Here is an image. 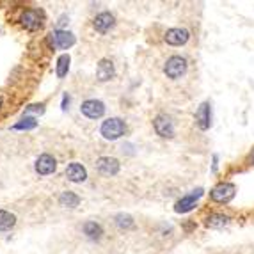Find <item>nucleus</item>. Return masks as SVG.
I'll list each match as a JSON object with an SVG mask.
<instances>
[{
  "mask_svg": "<svg viewBox=\"0 0 254 254\" xmlns=\"http://www.w3.org/2000/svg\"><path fill=\"white\" fill-rule=\"evenodd\" d=\"M20 25L29 32H37L45 25V13L43 9H36V7H29L23 9L18 18Z\"/></svg>",
  "mask_w": 254,
  "mask_h": 254,
  "instance_id": "f257e3e1",
  "label": "nucleus"
},
{
  "mask_svg": "<svg viewBox=\"0 0 254 254\" xmlns=\"http://www.w3.org/2000/svg\"><path fill=\"white\" fill-rule=\"evenodd\" d=\"M126 132V125L125 121L121 117H109L102 123V128H100V134L107 141H117L119 137H123Z\"/></svg>",
  "mask_w": 254,
  "mask_h": 254,
  "instance_id": "f03ea898",
  "label": "nucleus"
},
{
  "mask_svg": "<svg viewBox=\"0 0 254 254\" xmlns=\"http://www.w3.org/2000/svg\"><path fill=\"white\" fill-rule=\"evenodd\" d=\"M187 68H188L187 59L181 57V55H173V57L167 59V63L164 66V73L167 78L176 80V78H180V76H183L187 73Z\"/></svg>",
  "mask_w": 254,
  "mask_h": 254,
  "instance_id": "7ed1b4c3",
  "label": "nucleus"
},
{
  "mask_svg": "<svg viewBox=\"0 0 254 254\" xmlns=\"http://www.w3.org/2000/svg\"><path fill=\"white\" fill-rule=\"evenodd\" d=\"M75 34L73 32H68L64 31V29H61V31H54L50 32L48 36V43L52 48H57V50H68L72 48L73 45H75Z\"/></svg>",
  "mask_w": 254,
  "mask_h": 254,
  "instance_id": "20e7f679",
  "label": "nucleus"
},
{
  "mask_svg": "<svg viewBox=\"0 0 254 254\" xmlns=\"http://www.w3.org/2000/svg\"><path fill=\"white\" fill-rule=\"evenodd\" d=\"M235 194H236V187L233 183H227V181L218 183V185H215L210 190V197L215 203H229L235 197Z\"/></svg>",
  "mask_w": 254,
  "mask_h": 254,
  "instance_id": "39448f33",
  "label": "nucleus"
},
{
  "mask_svg": "<svg viewBox=\"0 0 254 254\" xmlns=\"http://www.w3.org/2000/svg\"><path fill=\"white\" fill-rule=\"evenodd\" d=\"M203 192H205L203 188H196V190H192L190 194L183 196L181 199L176 203V206H174V212H176V214H187V212H190V210L197 205V201L201 199Z\"/></svg>",
  "mask_w": 254,
  "mask_h": 254,
  "instance_id": "423d86ee",
  "label": "nucleus"
},
{
  "mask_svg": "<svg viewBox=\"0 0 254 254\" xmlns=\"http://www.w3.org/2000/svg\"><path fill=\"white\" fill-rule=\"evenodd\" d=\"M153 128H155L156 134L160 135V137H164V139L174 137L173 121H171L169 116H165V114H158V116L153 119Z\"/></svg>",
  "mask_w": 254,
  "mask_h": 254,
  "instance_id": "0eeeda50",
  "label": "nucleus"
},
{
  "mask_svg": "<svg viewBox=\"0 0 254 254\" xmlns=\"http://www.w3.org/2000/svg\"><path fill=\"white\" fill-rule=\"evenodd\" d=\"M80 112L89 119H100L105 114V103L100 102V100H85L82 103Z\"/></svg>",
  "mask_w": 254,
  "mask_h": 254,
  "instance_id": "6e6552de",
  "label": "nucleus"
},
{
  "mask_svg": "<svg viewBox=\"0 0 254 254\" xmlns=\"http://www.w3.org/2000/svg\"><path fill=\"white\" fill-rule=\"evenodd\" d=\"M164 39H165V43L171 45V46H181L190 39V32H188L187 29L174 27V29H169V31L165 32Z\"/></svg>",
  "mask_w": 254,
  "mask_h": 254,
  "instance_id": "1a4fd4ad",
  "label": "nucleus"
},
{
  "mask_svg": "<svg viewBox=\"0 0 254 254\" xmlns=\"http://www.w3.org/2000/svg\"><path fill=\"white\" fill-rule=\"evenodd\" d=\"M96 169L100 171L102 174H105V176H116L117 173H119V160L117 158H114V156H102V158H98L96 160Z\"/></svg>",
  "mask_w": 254,
  "mask_h": 254,
  "instance_id": "9d476101",
  "label": "nucleus"
},
{
  "mask_svg": "<svg viewBox=\"0 0 254 254\" xmlns=\"http://www.w3.org/2000/svg\"><path fill=\"white\" fill-rule=\"evenodd\" d=\"M57 169V160L54 156L48 155V153H43V155L37 156L36 160V173L41 174V176H48V174L55 173Z\"/></svg>",
  "mask_w": 254,
  "mask_h": 254,
  "instance_id": "9b49d317",
  "label": "nucleus"
},
{
  "mask_svg": "<svg viewBox=\"0 0 254 254\" xmlns=\"http://www.w3.org/2000/svg\"><path fill=\"white\" fill-rule=\"evenodd\" d=\"M196 125L199 130H208L212 126V105L208 102H203L196 112Z\"/></svg>",
  "mask_w": 254,
  "mask_h": 254,
  "instance_id": "f8f14e48",
  "label": "nucleus"
},
{
  "mask_svg": "<svg viewBox=\"0 0 254 254\" xmlns=\"http://www.w3.org/2000/svg\"><path fill=\"white\" fill-rule=\"evenodd\" d=\"M116 25V18H114V14L112 13H100V14H96L94 16V20H93V27H94V31H98V32H102V34H105V32H109L112 27Z\"/></svg>",
  "mask_w": 254,
  "mask_h": 254,
  "instance_id": "ddd939ff",
  "label": "nucleus"
},
{
  "mask_svg": "<svg viewBox=\"0 0 254 254\" xmlns=\"http://www.w3.org/2000/svg\"><path fill=\"white\" fill-rule=\"evenodd\" d=\"M116 75V68H114V63L110 59H102L98 63V68H96V78L100 82H109L114 78Z\"/></svg>",
  "mask_w": 254,
  "mask_h": 254,
  "instance_id": "4468645a",
  "label": "nucleus"
},
{
  "mask_svg": "<svg viewBox=\"0 0 254 254\" xmlns=\"http://www.w3.org/2000/svg\"><path fill=\"white\" fill-rule=\"evenodd\" d=\"M66 178L73 183H82L87 180V171L82 164L78 162H72V164H68L66 167Z\"/></svg>",
  "mask_w": 254,
  "mask_h": 254,
  "instance_id": "2eb2a0df",
  "label": "nucleus"
},
{
  "mask_svg": "<svg viewBox=\"0 0 254 254\" xmlns=\"http://www.w3.org/2000/svg\"><path fill=\"white\" fill-rule=\"evenodd\" d=\"M84 235L91 240H100L103 236V227L102 224L94 222V220H89V222L84 224Z\"/></svg>",
  "mask_w": 254,
  "mask_h": 254,
  "instance_id": "dca6fc26",
  "label": "nucleus"
},
{
  "mask_svg": "<svg viewBox=\"0 0 254 254\" xmlns=\"http://www.w3.org/2000/svg\"><path fill=\"white\" fill-rule=\"evenodd\" d=\"M14 224H16V215L7 210H0V231H9Z\"/></svg>",
  "mask_w": 254,
  "mask_h": 254,
  "instance_id": "f3484780",
  "label": "nucleus"
},
{
  "mask_svg": "<svg viewBox=\"0 0 254 254\" xmlns=\"http://www.w3.org/2000/svg\"><path fill=\"white\" fill-rule=\"evenodd\" d=\"M229 224V217L224 214H212L206 218V226L214 227V229H220V227L227 226Z\"/></svg>",
  "mask_w": 254,
  "mask_h": 254,
  "instance_id": "a211bd4d",
  "label": "nucleus"
},
{
  "mask_svg": "<svg viewBox=\"0 0 254 254\" xmlns=\"http://www.w3.org/2000/svg\"><path fill=\"white\" fill-rule=\"evenodd\" d=\"M59 203H61L63 206H68V208H76V206L80 205V197L76 196L75 192L66 190V192H63V194H61Z\"/></svg>",
  "mask_w": 254,
  "mask_h": 254,
  "instance_id": "6ab92c4d",
  "label": "nucleus"
},
{
  "mask_svg": "<svg viewBox=\"0 0 254 254\" xmlns=\"http://www.w3.org/2000/svg\"><path fill=\"white\" fill-rule=\"evenodd\" d=\"M70 63H72V57L68 54L61 55V57L57 59V66H55V73H57L59 78H64V76L68 75V72H70Z\"/></svg>",
  "mask_w": 254,
  "mask_h": 254,
  "instance_id": "aec40b11",
  "label": "nucleus"
},
{
  "mask_svg": "<svg viewBox=\"0 0 254 254\" xmlns=\"http://www.w3.org/2000/svg\"><path fill=\"white\" fill-rule=\"evenodd\" d=\"M36 126H37V121L34 119V117L25 116L13 126V130H20V132H23V130H25V132H29V130H34Z\"/></svg>",
  "mask_w": 254,
  "mask_h": 254,
  "instance_id": "412c9836",
  "label": "nucleus"
},
{
  "mask_svg": "<svg viewBox=\"0 0 254 254\" xmlns=\"http://www.w3.org/2000/svg\"><path fill=\"white\" fill-rule=\"evenodd\" d=\"M116 224L121 229H130V227L134 226V218L130 217L128 214H119L116 217Z\"/></svg>",
  "mask_w": 254,
  "mask_h": 254,
  "instance_id": "4be33fe9",
  "label": "nucleus"
},
{
  "mask_svg": "<svg viewBox=\"0 0 254 254\" xmlns=\"http://www.w3.org/2000/svg\"><path fill=\"white\" fill-rule=\"evenodd\" d=\"M25 114H45V103H32L25 109Z\"/></svg>",
  "mask_w": 254,
  "mask_h": 254,
  "instance_id": "5701e85b",
  "label": "nucleus"
},
{
  "mask_svg": "<svg viewBox=\"0 0 254 254\" xmlns=\"http://www.w3.org/2000/svg\"><path fill=\"white\" fill-rule=\"evenodd\" d=\"M68 105H70V96H68V94H64V96H63V110H66Z\"/></svg>",
  "mask_w": 254,
  "mask_h": 254,
  "instance_id": "b1692460",
  "label": "nucleus"
},
{
  "mask_svg": "<svg viewBox=\"0 0 254 254\" xmlns=\"http://www.w3.org/2000/svg\"><path fill=\"white\" fill-rule=\"evenodd\" d=\"M66 20H68L66 16H61V18H59V22H57V25H59V31H61V27H63V25H66V23H68Z\"/></svg>",
  "mask_w": 254,
  "mask_h": 254,
  "instance_id": "393cba45",
  "label": "nucleus"
},
{
  "mask_svg": "<svg viewBox=\"0 0 254 254\" xmlns=\"http://www.w3.org/2000/svg\"><path fill=\"white\" fill-rule=\"evenodd\" d=\"M2 105H4V100H2V96H0V110H2Z\"/></svg>",
  "mask_w": 254,
  "mask_h": 254,
  "instance_id": "a878e982",
  "label": "nucleus"
}]
</instances>
